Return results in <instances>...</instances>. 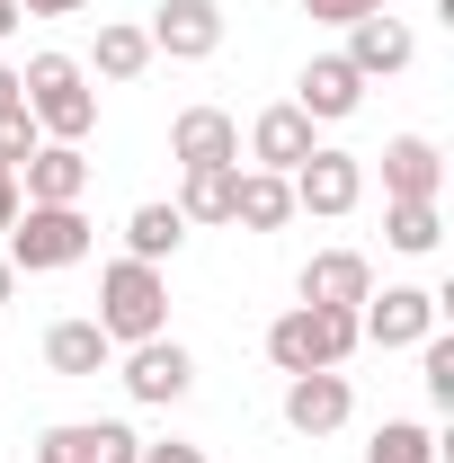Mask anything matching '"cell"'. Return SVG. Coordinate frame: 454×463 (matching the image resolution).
<instances>
[{
    "label": "cell",
    "instance_id": "31",
    "mask_svg": "<svg viewBox=\"0 0 454 463\" xmlns=\"http://www.w3.org/2000/svg\"><path fill=\"white\" fill-rule=\"evenodd\" d=\"M0 108H18V71L9 62H0Z\"/></svg>",
    "mask_w": 454,
    "mask_h": 463
},
{
    "label": "cell",
    "instance_id": "32",
    "mask_svg": "<svg viewBox=\"0 0 454 463\" xmlns=\"http://www.w3.org/2000/svg\"><path fill=\"white\" fill-rule=\"evenodd\" d=\"M9 27H18V0H0V36H9Z\"/></svg>",
    "mask_w": 454,
    "mask_h": 463
},
{
    "label": "cell",
    "instance_id": "23",
    "mask_svg": "<svg viewBox=\"0 0 454 463\" xmlns=\"http://www.w3.org/2000/svg\"><path fill=\"white\" fill-rule=\"evenodd\" d=\"M383 241H393L401 259H428V250L446 241V214H437V196H410V205H383Z\"/></svg>",
    "mask_w": 454,
    "mask_h": 463
},
{
    "label": "cell",
    "instance_id": "5",
    "mask_svg": "<svg viewBox=\"0 0 454 463\" xmlns=\"http://www.w3.org/2000/svg\"><path fill=\"white\" fill-rule=\"evenodd\" d=\"M437 312H446V294H428V286H383V294H365V303H356V339H374V347H419L428 330H437Z\"/></svg>",
    "mask_w": 454,
    "mask_h": 463
},
{
    "label": "cell",
    "instance_id": "25",
    "mask_svg": "<svg viewBox=\"0 0 454 463\" xmlns=\"http://www.w3.org/2000/svg\"><path fill=\"white\" fill-rule=\"evenodd\" d=\"M419 347H428V356H419V365H428V374H419V383H428V402L454 410V339H446V330H428Z\"/></svg>",
    "mask_w": 454,
    "mask_h": 463
},
{
    "label": "cell",
    "instance_id": "24",
    "mask_svg": "<svg viewBox=\"0 0 454 463\" xmlns=\"http://www.w3.org/2000/svg\"><path fill=\"white\" fill-rule=\"evenodd\" d=\"M365 463H437V437H428L419 419H383L374 446H365Z\"/></svg>",
    "mask_w": 454,
    "mask_h": 463
},
{
    "label": "cell",
    "instance_id": "17",
    "mask_svg": "<svg viewBox=\"0 0 454 463\" xmlns=\"http://www.w3.org/2000/svg\"><path fill=\"white\" fill-rule=\"evenodd\" d=\"M410 54H419V45H410V27L383 18V9L347 27V62H356V80H393V71H410Z\"/></svg>",
    "mask_w": 454,
    "mask_h": 463
},
{
    "label": "cell",
    "instance_id": "9",
    "mask_svg": "<svg viewBox=\"0 0 454 463\" xmlns=\"http://www.w3.org/2000/svg\"><path fill=\"white\" fill-rule=\"evenodd\" d=\"M143 36H152V54H170V62H205L223 45V9L214 0H161Z\"/></svg>",
    "mask_w": 454,
    "mask_h": 463
},
{
    "label": "cell",
    "instance_id": "10",
    "mask_svg": "<svg viewBox=\"0 0 454 463\" xmlns=\"http://www.w3.org/2000/svg\"><path fill=\"white\" fill-rule=\"evenodd\" d=\"M347 410H356V392H347L339 365L285 374V428H294V437H330V428H347Z\"/></svg>",
    "mask_w": 454,
    "mask_h": 463
},
{
    "label": "cell",
    "instance_id": "8",
    "mask_svg": "<svg viewBox=\"0 0 454 463\" xmlns=\"http://www.w3.org/2000/svg\"><path fill=\"white\" fill-rule=\"evenodd\" d=\"M134 455H143V437L125 419H62L36 437V463H134Z\"/></svg>",
    "mask_w": 454,
    "mask_h": 463
},
{
    "label": "cell",
    "instance_id": "3",
    "mask_svg": "<svg viewBox=\"0 0 454 463\" xmlns=\"http://www.w3.org/2000/svg\"><path fill=\"white\" fill-rule=\"evenodd\" d=\"M356 356V312H321V303H294L268 321V365L277 374H321Z\"/></svg>",
    "mask_w": 454,
    "mask_h": 463
},
{
    "label": "cell",
    "instance_id": "7",
    "mask_svg": "<svg viewBox=\"0 0 454 463\" xmlns=\"http://www.w3.org/2000/svg\"><path fill=\"white\" fill-rule=\"evenodd\" d=\"M187 383H196V356L161 330V339H143V347H125V392L143 410H170V402H187Z\"/></svg>",
    "mask_w": 454,
    "mask_h": 463
},
{
    "label": "cell",
    "instance_id": "13",
    "mask_svg": "<svg viewBox=\"0 0 454 463\" xmlns=\"http://www.w3.org/2000/svg\"><path fill=\"white\" fill-rule=\"evenodd\" d=\"M294 108L312 116V125H339V116L365 108V80H356V62L347 54H312L303 62V80H294Z\"/></svg>",
    "mask_w": 454,
    "mask_h": 463
},
{
    "label": "cell",
    "instance_id": "30",
    "mask_svg": "<svg viewBox=\"0 0 454 463\" xmlns=\"http://www.w3.org/2000/svg\"><path fill=\"white\" fill-rule=\"evenodd\" d=\"M18 223V170H0V232Z\"/></svg>",
    "mask_w": 454,
    "mask_h": 463
},
{
    "label": "cell",
    "instance_id": "2",
    "mask_svg": "<svg viewBox=\"0 0 454 463\" xmlns=\"http://www.w3.org/2000/svg\"><path fill=\"white\" fill-rule=\"evenodd\" d=\"M116 347H143L170 330V277L161 268H143V259H116L108 277H99V312H90Z\"/></svg>",
    "mask_w": 454,
    "mask_h": 463
},
{
    "label": "cell",
    "instance_id": "22",
    "mask_svg": "<svg viewBox=\"0 0 454 463\" xmlns=\"http://www.w3.org/2000/svg\"><path fill=\"white\" fill-rule=\"evenodd\" d=\"M178 241H187L178 205H134V214H125V259H143V268L178 259Z\"/></svg>",
    "mask_w": 454,
    "mask_h": 463
},
{
    "label": "cell",
    "instance_id": "14",
    "mask_svg": "<svg viewBox=\"0 0 454 463\" xmlns=\"http://www.w3.org/2000/svg\"><path fill=\"white\" fill-rule=\"evenodd\" d=\"M18 178H27V205H80L90 196V152L80 143H36L18 161Z\"/></svg>",
    "mask_w": 454,
    "mask_h": 463
},
{
    "label": "cell",
    "instance_id": "19",
    "mask_svg": "<svg viewBox=\"0 0 454 463\" xmlns=\"http://www.w3.org/2000/svg\"><path fill=\"white\" fill-rule=\"evenodd\" d=\"M232 223H241V232H285V223H294V187H285L277 170H241V187H232Z\"/></svg>",
    "mask_w": 454,
    "mask_h": 463
},
{
    "label": "cell",
    "instance_id": "27",
    "mask_svg": "<svg viewBox=\"0 0 454 463\" xmlns=\"http://www.w3.org/2000/svg\"><path fill=\"white\" fill-rule=\"evenodd\" d=\"M383 0H303V18H321V27H356V18H374Z\"/></svg>",
    "mask_w": 454,
    "mask_h": 463
},
{
    "label": "cell",
    "instance_id": "20",
    "mask_svg": "<svg viewBox=\"0 0 454 463\" xmlns=\"http://www.w3.org/2000/svg\"><path fill=\"white\" fill-rule=\"evenodd\" d=\"M232 187H241V161L178 170V223H232Z\"/></svg>",
    "mask_w": 454,
    "mask_h": 463
},
{
    "label": "cell",
    "instance_id": "6",
    "mask_svg": "<svg viewBox=\"0 0 454 463\" xmlns=\"http://www.w3.org/2000/svg\"><path fill=\"white\" fill-rule=\"evenodd\" d=\"M285 187H294V214H330V223H339V214H356V196H365V161L321 143V152L285 178Z\"/></svg>",
    "mask_w": 454,
    "mask_h": 463
},
{
    "label": "cell",
    "instance_id": "29",
    "mask_svg": "<svg viewBox=\"0 0 454 463\" xmlns=\"http://www.w3.org/2000/svg\"><path fill=\"white\" fill-rule=\"evenodd\" d=\"M90 0H18V18H80Z\"/></svg>",
    "mask_w": 454,
    "mask_h": 463
},
{
    "label": "cell",
    "instance_id": "12",
    "mask_svg": "<svg viewBox=\"0 0 454 463\" xmlns=\"http://www.w3.org/2000/svg\"><path fill=\"white\" fill-rule=\"evenodd\" d=\"M294 294L321 303V312H356V303L374 294V268H365V250H321V259H303Z\"/></svg>",
    "mask_w": 454,
    "mask_h": 463
},
{
    "label": "cell",
    "instance_id": "26",
    "mask_svg": "<svg viewBox=\"0 0 454 463\" xmlns=\"http://www.w3.org/2000/svg\"><path fill=\"white\" fill-rule=\"evenodd\" d=\"M36 143H45V134H36V116H27V99H18V108H0V170H18V161H27Z\"/></svg>",
    "mask_w": 454,
    "mask_h": 463
},
{
    "label": "cell",
    "instance_id": "4",
    "mask_svg": "<svg viewBox=\"0 0 454 463\" xmlns=\"http://www.w3.org/2000/svg\"><path fill=\"white\" fill-rule=\"evenodd\" d=\"M18 277H54V268H80L90 259V214L80 205H18L9 223V250H0Z\"/></svg>",
    "mask_w": 454,
    "mask_h": 463
},
{
    "label": "cell",
    "instance_id": "1",
    "mask_svg": "<svg viewBox=\"0 0 454 463\" xmlns=\"http://www.w3.org/2000/svg\"><path fill=\"white\" fill-rule=\"evenodd\" d=\"M18 99H27V116H36L45 143H90L99 134V90H90V71L71 54H36L18 71Z\"/></svg>",
    "mask_w": 454,
    "mask_h": 463
},
{
    "label": "cell",
    "instance_id": "15",
    "mask_svg": "<svg viewBox=\"0 0 454 463\" xmlns=\"http://www.w3.org/2000/svg\"><path fill=\"white\" fill-rule=\"evenodd\" d=\"M170 161H178V170L241 161V125H232L223 108H178V116H170Z\"/></svg>",
    "mask_w": 454,
    "mask_h": 463
},
{
    "label": "cell",
    "instance_id": "16",
    "mask_svg": "<svg viewBox=\"0 0 454 463\" xmlns=\"http://www.w3.org/2000/svg\"><path fill=\"white\" fill-rule=\"evenodd\" d=\"M446 187V152L428 134H393L383 143V205H410V196H437Z\"/></svg>",
    "mask_w": 454,
    "mask_h": 463
},
{
    "label": "cell",
    "instance_id": "21",
    "mask_svg": "<svg viewBox=\"0 0 454 463\" xmlns=\"http://www.w3.org/2000/svg\"><path fill=\"white\" fill-rule=\"evenodd\" d=\"M80 71H99V80H143V71H152V36H143V27H125V18H108Z\"/></svg>",
    "mask_w": 454,
    "mask_h": 463
},
{
    "label": "cell",
    "instance_id": "28",
    "mask_svg": "<svg viewBox=\"0 0 454 463\" xmlns=\"http://www.w3.org/2000/svg\"><path fill=\"white\" fill-rule=\"evenodd\" d=\"M134 463H205V446H187V437H161V446H143Z\"/></svg>",
    "mask_w": 454,
    "mask_h": 463
},
{
    "label": "cell",
    "instance_id": "18",
    "mask_svg": "<svg viewBox=\"0 0 454 463\" xmlns=\"http://www.w3.org/2000/svg\"><path fill=\"white\" fill-rule=\"evenodd\" d=\"M108 356H116V339L99 330V321H54V330H45V365H54V374H71V383L108 374Z\"/></svg>",
    "mask_w": 454,
    "mask_h": 463
},
{
    "label": "cell",
    "instance_id": "33",
    "mask_svg": "<svg viewBox=\"0 0 454 463\" xmlns=\"http://www.w3.org/2000/svg\"><path fill=\"white\" fill-rule=\"evenodd\" d=\"M9 286H18V268H9V259H0V303H9Z\"/></svg>",
    "mask_w": 454,
    "mask_h": 463
},
{
    "label": "cell",
    "instance_id": "11",
    "mask_svg": "<svg viewBox=\"0 0 454 463\" xmlns=\"http://www.w3.org/2000/svg\"><path fill=\"white\" fill-rule=\"evenodd\" d=\"M312 152H321V143H312V116L294 108V99H285V108H259V116H250V161H259V170L294 178L303 161H312Z\"/></svg>",
    "mask_w": 454,
    "mask_h": 463
}]
</instances>
